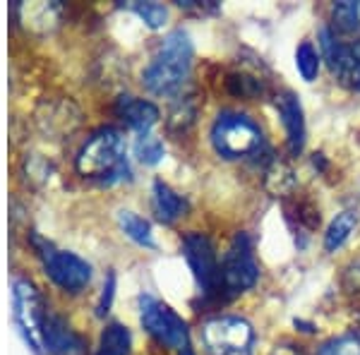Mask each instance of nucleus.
I'll use <instances>...</instances> for the list:
<instances>
[{"label": "nucleus", "mask_w": 360, "mask_h": 355, "mask_svg": "<svg viewBox=\"0 0 360 355\" xmlns=\"http://www.w3.org/2000/svg\"><path fill=\"white\" fill-rule=\"evenodd\" d=\"M75 168L82 178L96 180L98 185H115L132 178L127 161V142L118 127H98L82 144Z\"/></svg>", "instance_id": "nucleus-1"}, {"label": "nucleus", "mask_w": 360, "mask_h": 355, "mask_svg": "<svg viewBox=\"0 0 360 355\" xmlns=\"http://www.w3.org/2000/svg\"><path fill=\"white\" fill-rule=\"evenodd\" d=\"M193 39L185 29H173L164 37L159 51L142 72V84L154 96H176L193 70Z\"/></svg>", "instance_id": "nucleus-2"}, {"label": "nucleus", "mask_w": 360, "mask_h": 355, "mask_svg": "<svg viewBox=\"0 0 360 355\" xmlns=\"http://www.w3.org/2000/svg\"><path fill=\"white\" fill-rule=\"evenodd\" d=\"M137 305H139V324H142L144 331L159 346H164L173 355H195L188 324H185V319L171 305H166L164 300L154 298L149 293L139 295Z\"/></svg>", "instance_id": "nucleus-3"}, {"label": "nucleus", "mask_w": 360, "mask_h": 355, "mask_svg": "<svg viewBox=\"0 0 360 355\" xmlns=\"http://www.w3.org/2000/svg\"><path fill=\"white\" fill-rule=\"evenodd\" d=\"M32 247L44 266V273L65 293H82L91 281V264L70 250L56 247L51 240L32 233Z\"/></svg>", "instance_id": "nucleus-4"}, {"label": "nucleus", "mask_w": 360, "mask_h": 355, "mask_svg": "<svg viewBox=\"0 0 360 355\" xmlns=\"http://www.w3.org/2000/svg\"><path fill=\"white\" fill-rule=\"evenodd\" d=\"M264 137L259 125L250 115L238 110H224L212 125V144L224 159H245L262 147Z\"/></svg>", "instance_id": "nucleus-5"}, {"label": "nucleus", "mask_w": 360, "mask_h": 355, "mask_svg": "<svg viewBox=\"0 0 360 355\" xmlns=\"http://www.w3.org/2000/svg\"><path fill=\"white\" fill-rule=\"evenodd\" d=\"M13 322L29 351L41 355L46 310L39 288L25 276L13 278Z\"/></svg>", "instance_id": "nucleus-6"}, {"label": "nucleus", "mask_w": 360, "mask_h": 355, "mask_svg": "<svg viewBox=\"0 0 360 355\" xmlns=\"http://www.w3.org/2000/svg\"><path fill=\"white\" fill-rule=\"evenodd\" d=\"M200 339L205 355H252L255 329L248 319L221 314L202 324Z\"/></svg>", "instance_id": "nucleus-7"}, {"label": "nucleus", "mask_w": 360, "mask_h": 355, "mask_svg": "<svg viewBox=\"0 0 360 355\" xmlns=\"http://www.w3.org/2000/svg\"><path fill=\"white\" fill-rule=\"evenodd\" d=\"M259 278V266L255 259V247L248 233H238L231 240L221 259V293L233 298L250 290Z\"/></svg>", "instance_id": "nucleus-8"}, {"label": "nucleus", "mask_w": 360, "mask_h": 355, "mask_svg": "<svg viewBox=\"0 0 360 355\" xmlns=\"http://www.w3.org/2000/svg\"><path fill=\"white\" fill-rule=\"evenodd\" d=\"M183 257L193 271L200 293L209 300L221 298V264L217 259L214 243L205 233H185L183 235Z\"/></svg>", "instance_id": "nucleus-9"}, {"label": "nucleus", "mask_w": 360, "mask_h": 355, "mask_svg": "<svg viewBox=\"0 0 360 355\" xmlns=\"http://www.w3.org/2000/svg\"><path fill=\"white\" fill-rule=\"evenodd\" d=\"M319 49L336 79L351 91H360V41L346 44L332 29L324 27L319 32Z\"/></svg>", "instance_id": "nucleus-10"}, {"label": "nucleus", "mask_w": 360, "mask_h": 355, "mask_svg": "<svg viewBox=\"0 0 360 355\" xmlns=\"http://www.w3.org/2000/svg\"><path fill=\"white\" fill-rule=\"evenodd\" d=\"M86 341L77 334L65 317L46 312L44 322V353L49 355H84Z\"/></svg>", "instance_id": "nucleus-11"}, {"label": "nucleus", "mask_w": 360, "mask_h": 355, "mask_svg": "<svg viewBox=\"0 0 360 355\" xmlns=\"http://www.w3.org/2000/svg\"><path fill=\"white\" fill-rule=\"evenodd\" d=\"M115 115H118L130 130H135L137 135H147V132H152V127L159 123L161 110L156 108V103L147 101V98L123 94L115 98Z\"/></svg>", "instance_id": "nucleus-12"}, {"label": "nucleus", "mask_w": 360, "mask_h": 355, "mask_svg": "<svg viewBox=\"0 0 360 355\" xmlns=\"http://www.w3.org/2000/svg\"><path fill=\"white\" fill-rule=\"evenodd\" d=\"M276 110L281 115L283 130H286V142L288 151L293 156H298L305 147V118H303V106L300 98L293 91H281L276 96Z\"/></svg>", "instance_id": "nucleus-13"}, {"label": "nucleus", "mask_w": 360, "mask_h": 355, "mask_svg": "<svg viewBox=\"0 0 360 355\" xmlns=\"http://www.w3.org/2000/svg\"><path fill=\"white\" fill-rule=\"evenodd\" d=\"M152 209L161 224H176L190 212V202L176 192L164 180H154L152 185Z\"/></svg>", "instance_id": "nucleus-14"}, {"label": "nucleus", "mask_w": 360, "mask_h": 355, "mask_svg": "<svg viewBox=\"0 0 360 355\" xmlns=\"http://www.w3.org/2000/svg\"><path fill=\"white\" fill-rule=\"evenodd\" d=\"M130 351H132L130 329L120 322H111L103 327L94 355H130Z\"/></svg>", "instance_id": "nucleus-15"}, {"label": "nucleus", "mask_w": 360, "mask_h": 355, "mask_svg": "<svg viewBox=\"0 0 360 355\" xmlns=\"http://www.w3.org/2000/svg\"><path fill=\"white\" fill-rule=\"evenodd\" d=\"M118 226H120V231H123L132 243H137L139 247L156 250L152 224H149L147 219L139 217V214L130 212V209H120V212H118Z\"/></svg>", "instance_id": "nucleus-16"}, {"label": "nucleus", "mask_w": 360, "mask_h": 355, "mask_svg": "<svg viewBox=\"0 0 360 355\" xmlns=\"http://www.w3.org/2000/svg\"><path fill=\"white\" fill-rule=\"evenodd\" d=\"M264 188L274 197H288L295 190V171L288 161L274 159L264 171Z\"/></svg>", "instance_id": "nucleus-17"}, {"label": "nucleus", "mask_w": 360, "mask_h": 355, "mask_svg": "<svg viewBox=\"0 0 360 355\" xmlns=\"http://www.w3.org/2000/svg\"><path fill=\"white\" fill-rule=\"evenodd\" d=\"M356 226H358V212L344 209L341 214H336L334 221L329 224L327 233H324V250H327V252H336V250L351 238Z\"/></svg>", "instance_id": "nucleus-18"}, {"label": "nucleus", "mask_w": 360, "mask_h": 355, "mask_svg": "<svg viewBox=\"0 0 360 355\" xmlns=\"http://www.w3.org/2000/svg\"><path fill=\"white\" fill-rule=\"evenodd\" d=\"M332 22L334 29L332 32L339 39L344 37H360V3H336L332 10Z\"/></svg>", "instance_id": "nucleus-19"}, {"label": "nucleus", "mask_w": 360, "mask_h": 355, "mask_svg": "<svg viewBox=\"0 0 360 355\" xmlns=\"http://www.w3.org/2000/svg\"><path fill=\"white\" fill-rule=\"evenodd\" d=\"M132 149H135L137 161H139V164H144V166H156L166 154L164 142H161L156 135H152V132H147V135H137L135 147H132Z\"/></svg>", "instance_id": "nucleus-20"}, {"label": "nucleus", "mask_w": 360, "mask_h": 355, "mask_svg": "<svg viewBox=\"0 0 360 355\" xmlns=\"http://www.w3.org/2000/svg\"><path fill=\"white\" fill-rule=\"evenodd\" d=\"M295 67L305 82H312L319 72V53L310 41H303L295 51Z\"/></svg>", "instance_id": "nucleus-21"}, {"label": "nucleus", "mask_w": 360, "mask_h": 355, "mask_svg": "<svg viewBox=\"0 0 360 355\" xmlns=\"http://www.w3.org/2000/svg\"><path fill=\"white\" fill-rule=\"evenodd\" d=\"M130 10L149 29H161L168 20V10H166V5H161V3H132Z\"/></svg>", "instance_id": "nucleus-22"}, {"label": "nucleus", "mask_w": 360, "mask_h": 355, "mask_svg": "<svg viewBox=\"0 0 360 355\" xmlns=\"http://www.w3.org/2000/svg\"><path fill=\"white\" fill-rule=\"evenodd\" d=\"M286 217L298 221V228L305 231H315L319 226V212L310 202H293V205H286Z\"/></svg>", "instance_id": "nucleus-23"}, {"label": "nucleus", "mask_w": 360, "mask_h": 355, "mask_svg": "<svg viewBox=\"0 0 360 355\" xmlns=\"http://www.w3.org/2000/svg\"><path fill=\"white\" fill-rule=\"evenodd\" d=\"M319 355H360V334H344L327 341Z\"/></svg>", "instance_id": "nucleus-24"}, {"label": "nucleus", "mask_w": 360, "mask_h": 355, "mask_svg": "<svg viewBox=\"0 0 360 355\" xmlns=\"http://www.w3.org/2000/svg\"><path fill=\"white\" fill-rule=\"evenodd\" d=\"M229 84H231V91L238 96H248V98H252V96H259L264 91V84H262V79H257V77H252V75H233V77L229 79Z\"/></svg>", "instance_id": "nucleus-25"}, {"label": "nucleus", "mask_w": 360, "mask_h": 355, "mask_svg": "<svg viewBox=\"0 0 360 355\" xmlns=\"http://www.w3.org/2000/svg\"><path fill=\"white\" fill-rule=\"evenodd\" d=\"M113 298H115V273L108 271L106 281H103V288H101V295H98V302H96V317H106L113 305Z\"/></svg>", "instance_id": "nucleus-26"}, {"label": "nucleus", "mask_w": 360, "mask_h": 355, "mask_svg": "<svg viewBox=\"0 0 360 355\" xmlns=\"http://www.w3.org/2000/svg\"><path fill=\"white\" fill-rule=\"evenodd\" d=\"M269 355H303L300 353L298 346H293V343H278V346H274V351H271Z\"/></svg>", "instance_id": "nucleus-27"}, {"label": "nucleus", "mask_w": 360, "mask_h": 355, "mask_svg": "<svg viewBox=\"0 0 360 355\" xmlns=\"http://www.w3.org/2000/svg\"><path fill=\"white\" fill-rule=\"evenodd\" d=\"M358 324H360V319H358Z\"/></svg>", "instance_id": "nucleus-28"}]
</instances>
